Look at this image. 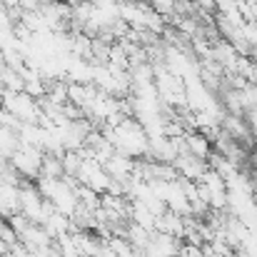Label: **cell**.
Returning <instances> with one entry per match:
<instances>
[{"label": "cell", "instance_id": "cell-1", "mask_svg": "<svg viewBox=\"0 0 257 257\" xmlns=\"http://www.w3.org/2000/svg\"><path fill=\"white\" fill-rule=\"evenodd\" d=\"M190 148H192L197 155H207V140H205V138H200V135L190 138Z\"/></svg>", "mask_w": 257, "mask_h": 257}]
</instances>
